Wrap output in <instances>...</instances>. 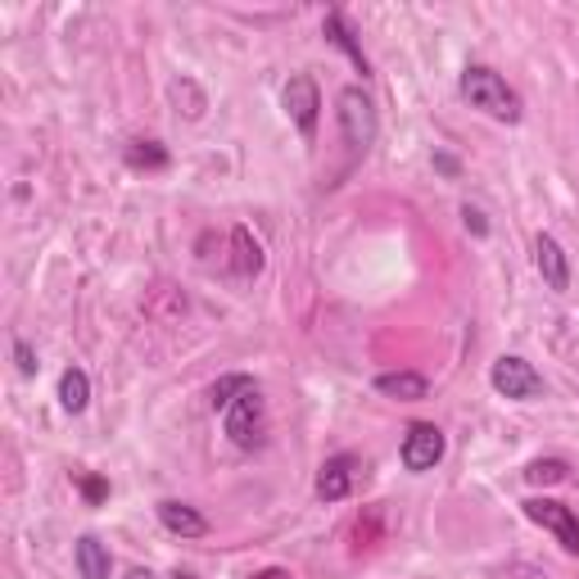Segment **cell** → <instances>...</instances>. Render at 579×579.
<instances>
[{
  "label": "cell",
  "instance_id": "obj_1",
  "mask_svg": "<svg viewBox=\"0 0 579 579\" xmlns=\"http://www.w3.org/2000/svg\"><path fill=\"white\" fill-rule=\"evenodd\" d=\"M461 100H467L471 109L489 113V119L498 123H521V96L508 87V77L503 73H493L489 64H467L461 68Z\"/></svg>",
  "mask_w": 579,
  "mask_h": 579
},
{
  "label": "cell",
  "instance_id": "obj_2",
  "mask_svg": "<svg viewBox=\"0 0 579 579\" xmlns=\"http://www.w3.org/2000/svg\"><path fill=\"white\" fill-rule=\"evenodd\" d=\"M339 132H344V145L354 154H367L380 136V119H376V100L363 91V87H344L339 91Z\"/></svg>",
  "mask_w": 579,
  "mask_h": 579
},
{
  "label": "cell",
  "instance_id": "obj_3",
  "mask_svg": "<svg viewBox=\"0 0 579 579\" xmlns=\"http://www.w3.org/2000/svg\"><path fill=\"white\" fill-rule=\"evenodd\" d=\"M222 431L236 448H263V435H267V408H263V394L258 385L245 390L236 403L222 412Z\"/></svg>",
  "mask_w": 579,
  "mask_h": 579
},
{
  "label": "cell",
  "instance_id": "obj_4",
  "mask_svg": "<svg viewBox=\"0 0 579 579\" xmlns=\"http://www.w3.org/2000/svg\"><path fill=\"white\" fill-rule=\"evenodd\" d=\"M489 385L503 399H512V403H534V399H544V376L534 371V363H525V358H516V354H503L493 363V371H489Z\"/></svg>",
  "mask_w": 579,
  "mask_h": 579
},
{
  "label": "cell",
  "instance_id": "obj_5",
  "mask_svg": "<svg viewBox=\"0 0 579 579\" xmlns=\"http://www.w3.org/2000/svg\"><path fill=\"white\" fill-rule=\"evenodd\" d=\"M281 104L290 113V123L299 127L303 141L318 136V123H322V91H318V77L313 73H294L286 91H281Z\"/></svg>",
  "mask_w": 579,
  "mask_h": 579
},
{
  "label": "cell",
  "instance_id": "obj_6",
  "mask_svg": "<svg viewBox=\"0 0 579 579\" xmlns=\"http://www.w3.org/2000/svg\"><path fill=\"white\" fill-rule=\"evenodd\" d=\"M444 448H448V439H444V431L435 426V421H412L408 435H403L399 457H403V467H408L412 476H421V471H435V467H439V461H444Z\"/></svg>",
  "mask_w": 579,
  "mask_h": 579
},
{
  "label": "cell",
  "instance_id": "obj_7",
  "mask_svg": "<svg viewBox=\"0 0 579 579\" xmlns=\"http://www.w3.org/2000/svg\"><path fill=\"white\" fill-rule=\"evenodd\" d=\"M525 516H530L534 525L553 530L557 544H561L570 557H579V516H575L566 503H557V498H530V503H525Z\"/></svg>",
  "mask_w": 579,
  "mask_h": 579
},
{
  "label": "cell",
  "instance_id": "obj_8",
  "mask_svg": "<svg viewBox=\"0 0 579 579\" xmlns=\"http://www.w3.org/2000/svg\"><path fill=\"white\" fill-rule=\"evenodd\" d=\"M534 263H538V277H544L548 290H557V294L570 290V258H566V249H561L557 236H548V231H544V236L534 241Z\"/></svg>",
  "mask_w": 579,
  "mask_h": 579
},
{
  "label": "cell",
  "instance_id": "obj_9",
  "mask_svg": "<svg viewBox=\"0 0 579 579\" xmlns=\"http://www.w3.org/2000/svg\"><path fill=\"white\" fill-rule=\"evenodd\" d=\"M349 493H354V457L339 453V457L322 461V471H318V498L322 503H344Z\"/></svg>",
  "mask_w": 579,
  "mask_h": 579
},
{
  "label": "cell",
  "instance_id": "obj_10",
  "mask_svg": "<svg viewBox=\"0 0 579 579\" xmlns=\"http://www.w3.org/2000/svg\"><path fill=\"white\" fill-rule=\"evenodd\" d=\"M154 512H159V525L168 534H177V538H204L209 534V521L196 508H190V503H177V498H164V503L154 508Z\"/></svg>",
  "mask_w": 579,
  "mask_h": 579
},
{
  "label": "cell",
  "instance_id": "obj_11",
  "mask_svg": "<svg viewBox=\"0 0 579 579\" xmlns=\"http://www.w3.org/2000/svg\"><path fill=\"white\" fill-rule=\"evenodd\" d=\"M376 390L385 399H399V403H421L431 394V380L421 371H385V376H376Z\"/></svg>",
  "mask_w": 579,
  "mask_h": 579
},
{
  "label": "cell",
  "instance_id": "obj_12",
  "mask_svg": "<svg viewBox=\"0 0 579 579\" xmlns=\"http://www.w3.org/2000/svg\"><path fill=\"white\" fill-rule=\"evenodd\" d=\"M73 566H77V575H82V579H109L113 557H109V548L100 544L96 534H82L73 544Z\"/></svg>",
  "mask_w": 579,
  "mask_h": 579
},
{
  "label": "cell",
  "instance_id": "obj_13",
  "mask_svg": "<svg viewBox=\"0 0 579 579\" xmlns=\"http://www.w3.org/2000/svg\"><path fill=\"white\" fill-rule=\"evenodd\" d=\"M231 245H236L231 272H236V277H258V272H263V245L249 236V226H236V231H231Z\"/></svg>",
  "mask_w": 579,
  "mask_h": 579
},
{
  "label": "cell",
  "instance_id": "obj_14",
  "mask_svg": "<svg viewBox=\"0 0 579 579\" xmlns=\"http://www.w3.org/2000/svg\"><path fill=\"white\" fill-rule=\"evenodd\" d=\"M59 403H64V412H87V403H91V380H87V371L82 367H68L64 376H59Z\"/></svg>",
  "mask_w": 579,
  "mask_h": 579
},
{
  "label": "cell",
  "instance_id": "obj_15",
  "mask_svg": "<svg viewBox=\"0 0 579 579\" xmlns=\"http://www.w3.org/2000/svg\"><path fill=\"white\" fill-rule=\"evenodd\" d=\"M322 27H326V36H331V42H335V46H339L344 55H349V59L358 64V73L367 77V55H363V46L354 42V32H349V23H344V14H339V10H331Z\"/></svg>",
  "mask_w": 579,
  "mask_h": 579
},
{
  "label": "cell",
  "instance_id": "obj_16",
  "mask_svg": "<svg viewBox=\"0 0 579 579\" xmlns=\"http://www.w3.org/2000/svg\"><path fill=\"white\" fill-rule=\"evenodd\" d=\"M245 390H254V376H245V371H236V376H222L213 390H209V403H213V412H226L231 403H236Z\"/></svg>",
  "mask_w": 579,
  "mask_h": 579
},
{
  "label": "cell",
  "instance_id": "obj_17",
  "mask_svg": "<svg viewBox=\"0 0 579 579\" xmlns=\"http://www.w3.org/2000/svg\"><path fill=\"white\" fill-rule=\"evenodd\" d=\"M127 164L132 168H145V172H164L168 168V149L159 141H132L127 145Z\"/></svg>",
  "mask_w": 579,
  "mask_h": 579
},
{
  "label": "cell",
  "instance_id": "obj_18",
  "mask_svg": "<svg viewBox=\"0 0 579 579\" xmlns=\"http://www.w3.org/2000/svg\"><path fill=\"white\" fill-rule=\"evenodd\" d=\"M566 476H570V467H566L561 457H538V461H530V467H525L530 485H561Z\"/></svg>",
  "mask_w": 579,
  "mask_h": 579
},
{
  "label": "cell",
  "instance_id": "obj_19",
  "mask_svg": "<svg viewBox=\"0 0 579 579\" xmlns=\"http://www.w3.org/2000/svg\"><path fill=\"white\" fill-rule=\"evenodd\" d=\"M181 96H186V119H200V113H204V91L196 87V82H190V77H181V82H172V100L181 104Z\"/></svg>",
  "mask_w": 579,
  "mask_h": 579
},
{
  "label": "cell",
  "instance_id": "obj_20",
  "mask_svg": "<svg viewBox=\"0 0 579 579\" xmlns=\"http://www.w3.org/2000/svg\"><path fill=\"white\" fill-rule=\"evenodd\" d=\"M14 363H19L23 376H36V367H42V363H36V354H32V344H27V339H14Z\"/></svg>",
  "mask_w": 579,
  "mask_h": 579
},
{
  "label": "cell",
  "instance_id": "obj_21",
  "mask_svg": "<svg viewBox=\"0 0 579 579\" xmlns=\"http://www.w3.org/2000/svg\"><path fill=\"white\" fill-rule=\"evenodd\" d=\"M77 485H82V493H87V503H100V498L109 493V485H104L100 476H82V480H77Z\"/></svg>",
  "mask_w": 579,
  "mask_h": 579
},
{
  "label": "cell",
  "instance_id": "obj_22",
  "mask_svg": "<svg viewBox=\"0 0 579 579\" xmlns=\"http://www.w3.org/2000/svg\"><path fill=\"white\" fill-rule=\"evenodd\" d=\"M461 218H467V226L476 231V236H489V222H485V213H480V209H471V204H461Z\"/></svg>",
  "mask_w": 579,
  "mask_h": 579
},
{
  "label": "cell",
  "instance_id": "obj_23",
  "mask_svg": "<svg viewBox=\"0 0 579 579\" xmlns=\"http://www.w3.org/2000/svg\"><path fill=\"white\" fill-rule=\"evenodd\" d=\"M435 168L448 172V177H457V159H453V154H435Z\"/></svg>",
  "mask_w": 579,
  "mask_h": 579
},
{
  "label": "cell",
  "instance_id": "obj_24",
  "mask_svg": "<svg viewBox=\"0 0 579 579\" xmlns=\"http://www.w3.org/2000/svg\"><path fill=\"white\" fill-rule=\"evenodd\" d=\"M254 579H294L290 570H281V566H267V570H258Z\"/></svg>",
  "mask_w": 579,
  "mask_h": 579
},
{
  "label": "cell",
  "instance_id": "obj_25",
  "mask_svg": "<svg viewBox=\"0 0 579 579\" xmlns=\"http://www.w3.org/2000/svg\"><path fill=\"white\" fill-rule=\"evenodd\" d=\"M123 579H159V575H149V570H127Z\"/></svg>",
  "mask_w": 579,
  "mask_h": 579
}]
</instances>
